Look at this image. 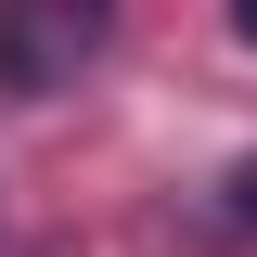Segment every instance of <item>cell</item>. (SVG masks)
Listing matches in <instances>:
<instances>
[{"instance_id":"3","label":"cell","mask_w":257,"mask_h":257,"mask_svg":"<svg viewBox=\"0 0 257 257\" xmlns=\"http://www.w3.org/2000/svg\"><path fill=\"white\" fill-rule=\"evenodd\" d=\"M231 26H244V39H257V0H231Z\"/></svg>"},{"instance_id":"1","label":"cell","mask_w":257,"mask_h":257,"mask_svg":"<svg viewBox=\"0 0 257 257\" xmlns=\"http://www.w3.org/2000/svg\"><path fill=\"white\" fill-rule=\"evenodd\" d=\"M103 26H116V0H0V90L13 103L64 90V77L103 52Z\"/></svg>"},{"instance_id":"2","label":"cell","mask_w":257,"mask_h":257,"mask_svg":"<svg viewBox=\"0 0 257 257\" xmlns=\"http://www.w3.org/2000/svg\"><path fill=\"white\" fill-rule=\"evenodd\" d=\"M231 219H244V231H257V155H244V167H231Z\"/></svg>"}]
</instances>
